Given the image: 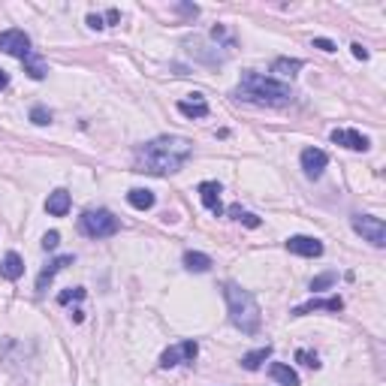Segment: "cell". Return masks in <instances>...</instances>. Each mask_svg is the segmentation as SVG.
Instances as JSON below:
<instances>
[{
    "instance_id": "obj_1",
    "label": "cell",
    "mask_w": 386,
    "mask_h": 386,
    "mask_svg": "<svg viewBox=\"0 0 386 386\" xmlns=\"http://www.w3.org/2000/svg\"><path fill=\"white\" fill-rule=\"evenodd\" d=\"M193 145L185 136H160L136 151V172L145 176H172L190 160Z\"/></svg>"
},
{
    "instance_id": "obj_2",
    "label": "cell",
    "mask_w": 386,
    "mask_h": 386,
    "mask_svg": "<svg viewBox=\"0 0 386 386\" xmlns=\"http://www.w3.org/2000/svg\"><path fill=\"white\" fill-rule=\"evenodd\" d=\"M236 97L254 106H287L293 97V88L284 82H275L263 72H242V82L236 88Z\"/></svg>"
},
{
    "instance_id": "obj_3",
    "label": "cell",
    "mask_w": 386,
    "mask_h": 386,
    "mask_svg": "<svg viewBox=\"0 0 386 386\" xmlns=\"http://www.w3.org/2000/svg\"><path fill=\"white\" fill-rule=\"evenodd\" d=\"M224 299H226L233 326L242 329L245 335H254L256 329H260V323H263V314H260V305H256L254 293L251 290H242L233 281H226L224 284Z\"/></svg>"
},
{
    "instance_id": "obj_4",
    "label": "cell",
    "mask_w": 386,
    "mask_h": 386,
    "mask_svg": "<svg viewBox=\"0 0 386 386\" xmlns=\"http://www.w3.org/2000/svg\"><path fill=\"white\" fill-rule=\"evenodd\" d=\"M79 229L85 233L88 238H109V236H115L118 229H121V220H118L112 211H106V208H91L85 211V215L79 217Z\"/></svg>"
},
{
    "instance_id": "obj_5",
    "label": "cell",
    "mask_w": 386,
    "mask_h": 386,
    "mask_svg": "<svg viewBox=\"0 0 386 386\" xmlns=\"http://www.w3.org/2000/svg\"><path fill=\"white\" fill-rule=\"evenodd\" d=\"M353 229L360 233L365 242H371L374 247L386 245V224L374 215H353Z\"/></svg>"
},
{
    "instance_id": "obj_6",
    "label": "cell",
    "mask_w": 386,
    "mask_h": 386,
    "mask_svg": "<svg viewBox=\"0 0 386 386\" xmlns=\"http://www.w3.org/2000/svg\"><path fill=\"white\" fill-rule=\"evenodd\" d=\"M0 52L13 54V58H18V61L24 63L33 54L31 36H27L24 31H18V27H13V31H3V33H0Z\"/></svg>"
},
{
    "instance_id": "obj_7",
    "label": "cell",
    "mask_w": 386,
    "mask_h": 386,
    "mask_svg": "<svg viewBox=\"0 0 386 386\" xmlns=\"http://www.w3.org/2000/svg\"><path fill=\"white\" fill-rule=\"evenodd\" d=\"M196 353H199V344L193 341V338H187V341H181V344L167 347L163 356H160V365H163V369H176V365L193 362V360H196Z\"/></svg>"
},
{
    "instance_id": "obj_8",
    "label": "cell",
    "mask_w": 386,
    "mask_h": 386,
    "mask_svg": "<svg viewBox=\"0 0 386 386\" xmlns=\"http://www.w3.org/2000/svg\"><path fill=\"white\" fill-rule=\"evenodd\" d=\"M326 167H329V154L326 151H320V148H305V151H302V169H305L308 178H320Z\"/></svg>"
},
{
    "instance_id": "obj_9",
    "label": "cell",
    "mask_w": 386,
    "mask_h": 386,
    "mask_svg": "<svg viewBox=\"0 0 386 386\" xmlns=\"http://www.w3.org/2000/svg\"><path fill=\"white\" fill-rule=\"evenodd\" d=\"M287 251L296 256H320L323 254V242L314 236H293L287 238Z\"/></svg>"
},
{
    "instance_id": "obj_10",
    "label": "cell",
    "mask_w": 386,
    "mask_h": 386,
    "mask_svg": "<svg viewBox=\"0 0 386 386\" xmlns=\"http://www.w3.org/2000/svg\"><path fill=\"white\" fill-rule=\"evenodd\" d=\"M332 142L341 145V148H350V151H369L371 148L369 136H362L360 130H332Z\"/></svg>"
},
{
    "instance_id": "obj_11",
    "label": "cell",
    "mask_w": 386,
    "mask_h": 386,
    "mask_svg": "<svg viewBox=\"0 0 386 386\" xmlns=\"http://www.w3.org/2000/svg\"><path fill=\"white\" fill-rule=\"evenodd\" d=\"M311 311H332V314H338V311H344V299H341V296H332V299H311V302H305V305L293 308V317H305V314H311Z\"/></svg>"
},
{
    "instance_id": "obj_12",
    "label": "cell",
    "mask_w": 386,
    "mask_h": 386,
    "mask_svg": "<svg viewBox=\"0 0 386 386\" xmlns=\"http://www.w3.org/2000/svg\"><path fill=\"white\" fill-rule=\"evenodd\" d=\"M196 190H199L202 206H206L211 215H220V211H224V206H220V185L217 181H202Z\"/></svg>"
},
{
    "instance_id": "obj_13",
    "label": "cell",
    "mask_w": 386,
    "mask_h": 386,
    "mask_svg": "<svg viewBox=\"0 0 386 386\" xmlns=\"http://www.w3.org/2000/svg\"><path fill=\"white\" fill-rule=\"evenodd\" d=\"M70 263H72V254H63V256H58V260H52L49 265H45V269L40 272V278H36V293H43L45 287H49L54 275H58L61 269H67Z\"/></svg>"
},
{
    "instance_id": "obj_14",
    "label": "cell",
    "mask_w": 386,
    "mask_h": 386,
    "mask_svg": "<svg viewBox=\"0 0 386 386\" xmlns=\"http://www.w3.org/2000/svg\"><path fill=\"white\" fill-rule=\"evenodd\" d=\"M70 206H72V196L63 187H58L54 193H49V199H45V211H49V215H54V217H63L70 211Z\"/></svg>"
},
{
    "instance_id": "obj_15",
    "label": "cell",
    "mask_w": 386,
    "mask_h": 386,
    "mask_svg": "<svg viewBox=\"0 0 386 386\" xmlns=\"http://www.w3.org/2000/svg\"><path fill=\"white\" fill-rule=\"evenodd\" d=\"M0 275H3L6 281H18L24 275V260L15 251H9L3 260H0Z\"/></svg>"
},
{
    "instance_id": "obj_16",
    "label": "cell",
    "mask_w": 386,
    "mask_h": 386,
    "mask_svg": "<svg viewBox=\"0 0 386 386\" xmlns=\"http://www.w3.org/2000/svg\"><path fill=\"white\" fill-rule=\"evenodd\" d=\"M178 112L185 118H206L208 115V103L202 94H193V100H178Z\"/></svg>"
},
{
    "instance_id": "obj_17",
    "label": "cell",
    "mask_w": 386,
    "mask_h": 386,
    "mask_svg": "<svg viewBox=\"0 0 386 386\" xmlns=\"http://www.w3.org/2000/svg\"><path fill=\"white\" fill-rule=\"evenodd\" d=\"M269 374L275 380H278L281 386H299V374L290 369V365H284V362H272V369H269Z\"/></svg>"
},
{
    "instance_id": "obj_18",
    "label": "cell",
    "mask_w": 386,
    "mask_h": 386,
    "mask_svg": "<svg viewBox=\"0 0 386 386\" xmlns=\"http://www.w3.org/2000/svg\"><path fill=\"white\" fill-rule=\"evenodd\" d=\"M181 263H185V269H187V272H196V275L211 269V256H208V254H199V251H187Z\"/></svg>"
},
{
    "instance_id": "obj_19",
    "label": "cell",
    "mask_w": 386,
    "mask_h": 386,
    "mask_svg": "<svg viewBox=\"0 0 386 386\" xmlns=\"http://www.w3.org/2000/svg\"><path fill=\"white\" fill-rule=\"evenodd\" d=\"M127 202L139 211H148V208H154V193L145 190V187H133L130 193H127Z\"/></svg>"
},
{
    "instance_id": "obj_20",
    "label": "cell",
    "mask_w": 386,
    "mask_h": 386,
    "mask_svg": "<svg viewBox=\"0 0 386 386\" xmlns=\"http://www.w3.org/2000/svg\"><path fill=\"white\" fill-rule=\"evenodd\" d=\"M269 356H272V347L265 344V347H260V350H251V353H245V356H242V365H245L247 371H256V369H260V365H263L265 360H269Z\"/></svg>"
},
{
    "instance_id": "obj_21",
    "label": "cell",
    "mask_w": 386,
    "mask_h": 386,
    "mask_svg": "<svg viewBox=\"0 0 386 386\" xmlns=\"http://www.w3.org/2000/svg\"><path fill=\"white\" fill-rule=\"evenodd\" d=\"M305 67L299 58H278L272 63V72H278V76H296V72Z\"/></svg>"
},
{
    "instance_id": "obj_22",
    "label": "cell",
    "mask_w": 386,
    "mask_h": 386,
    "mask_svg": "<svg viewBox=\"0 0 386 386\" xmlns=\"http://www.w3.org/2000/svg\"><path fill=\"white\" fill-rule=\"evenodd\" d=\"M24 72H27V76H31V79H36V82H40V79H45V72H49V70H45L43 58H36V54H31V58L24 61Z\"/></svg>"
},
{
    "instance_id": "obj_23",
    "label": "cell",
    "mask_w": 386,
    "mask_h": 386,
    "mask_svg": "<svg viewBox=\"0 0 386 386\" xmlns=\"http://www.w3.org/2000/svg\"><path fill=\"white\" fill-rule=\"evenodd\" d=\"M229 217H236V220H242L245 226H251V229H256V226H263V220L256 217V215H251V211H242L238 206H233L229 208Z\"/></svg>"
},
{
    "instance_id": "obj_24",
    "label": "cell",
    "mask_w": 386,
    "mask_h": 386,
    "mask_svg": "<svg viewBox=\"0 0 386 386\" xmlns=\"http://www.w3.org/2000/svg\"><path fill=\"white\" fill-rule=\"evenodd\" d=\"M335 281H338V275H335V272H326V275H320V278H314V281H311V290H314V293H320V290L332 287Z\"/></svg>"
},
{
    "instance_id": "obj_25",
    "label": "cell",
    "mask_w": 386,
    "mask_h": 386,
    "mask_svg": "<svg viewBox=\"0 0 386 386\" xmlns=\"http://www.w3.org/2000/svg\"><path fill=\"white\" fill-rule=\"evenodd\" d=\"M79 299H85V290H82V287H70V290H63L58 296L61 305H70V302H79Z\"/></svg>"
},
{
    "instance_id": "obj_26",
    "label": "cell",
    "mask_w": 386,
    "mask_h": 386,
    "mask_svg": "<svg viewBox=\"0 0 386 386\" xmlns=\"http://www.w3.org/2000/svg\"><path fill=\"white\" fill-rule=\"evenodd\" d=\"M296 362H302L305 369H320L317 353H311V350H296Z\"/></svg>"
},
{
    "instance_id": "obj_27",
    "label": "cell",
    "mask_w": 386,
    "mask_h": 386,
    "mask_svg": "<svg viewBox=\"0 0 386 386\" xmlns=\"http://www.w3.org/2000/svg\"><path fill=\"white\" fill-rule=\"evenodd\" d=\"M31 121L43 127V124H49V121H52V112H49L45 106H33V109H31Z\"/></svg>"
},
{
    "instance_id": "obj_28",
    "label": "cell",
    "mask_w": 386,
    "mask_h": 386,
    "mask_svg": "<svg viewBox=\"0 0 386 386\" xmlns=\"http://www.w3.org/2000/svg\"><path fill=\"white\" fill-rule=\"evenodd\" d=\"M58 245H61V233H54V229H52V233H45V238H43V247H45V251H54Z\"/></svg>"
},
{
    "instance_id": "obj_29",
    "label": "cell",
    "mask_w": 386,
    "mask_h": 386,
    "mask_svg": "<svg viewBox=\"0 0 386 386\" xmlns=\"http://www.w3.org/2000/svg\"><path fill=\"white\" fill-rule=\"evenodd\" d=\"M314 49H320V52H335V43L326 40V36H317V40H314Z\"/></svg>"
},
{
    "instance_id": "obj_30",
    "label": "cell",
    "mask_w": 386,
    "mask_h": 386,
    "mask_svg": "<svg viewBox=\"0 0 386 386\" xmlns=\"http://www.w3.org/2000/svg\"><path fill=\"white\" fill-rule=\"evenodd\" d=\"M353 49V58H360V61H369V49H365V45H360V43H353L350 45Z\"/></svg>"
},
{
    "instance_id": "obj_31",
    "label": "cell",
    "mask_w": 386,
    "mask_h": 386,
    "mask_svg": "<svg viewBox=\"0 0 386 386\" xmlns=\"http://www.w3.org/2000/svg\"><path fill=\"white\" fill-rule=\"evenodd\" d=\"M88 24L94 27V31H100V27H103V18H100V15H88Z\"/></svg>"
},
{
    "instance_id": "obj_32",
    "label": "cell",
    "mask_w": 386,
    "mask_h": 386,
    "mask_svg": "<svg viewBox=\"0 0 386 386\" xmlns=\"http://www.w3.org/2000/svg\"><path fill=\"white\" fill-rule=\"evenodd\" d=\"M70 317H72V323H82V320H85V311H79V308H76Z\"/></svg>"
},
{
    "instance_id": "obj_33",
    "label": "cell",
    "mask_w": 386,
    "mask_h": 386,
    "mask_svg": "<svg viewBox=\"0 0 386 386\" xmlns=\"http://www.w3.org/2000/svg\"><path fill=\"white\" fill-rule=\"evenodd\" d=\"M106 18H109V22H112V24H115V22H118V18H121V13H118V9H109V15H106Z\"/></svg>"
},
{
    "instance_id": "obj_34",
    "label": "cell",
    "mask_w": 386,
    "mask_h": 386,
    "mask_svg": "<svg viewBox=\"0 0 386 386\" xmlns=\"http://www.w3.org/2000/svg\"><path fill=\"white\" fill-rule=\"evenodd\" d=\"M9 85V76H6V70H0V91H3Z\"/></svg>"
}]
</instances>
